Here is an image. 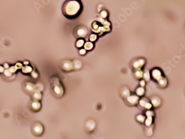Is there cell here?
<instances>
[{
	"instance_id": "1",
	"label": "cell",
	"mask_w": 185,
	"mask_h": 139,
	"mask_svg": "<svg viewBox=\"0 0 185 139\" xmlns=\"http://www.w3.org/2000/svg\"><path fill=\"white\" fill-rule=\"evenodd\" d=\"M80 0H66L62 6V12L67 18L74 19L79 16L83 11Z\"/></svg>"
},
{
	"instance_id": "2",
	"label": "cell",
	"mask_w": 185,
	"mask_h": 139,
	"mask_svg": "<svg viewBox=\"0 0 185 139\" xmlns=\"http://www.w3.org/2000/svg\"><path fill=\"white\" fill-rule=\"evenodd\" d=\"M88 30L85 27H80L76 31V35L78 37H84L87 35Z\"/></svg>"
},
{
	"instance_id": "3",
	"label": "cell",
	"mask_w": 185,
	"mask_h": 139,
	"mask_svg": "<svg viewBox=\"0 0 185 139\" xmlns=\"http://www.w3.org/2000/svg\"><path fill=\"white\" fill-rule=\"evenodd\" d=\"M152 76L156 80H159L161 77V72L159 70L155 69L152 71Z\"/></svg>"
},
{
	"instance_id": "4",
	"label": "cell",
	"mask_w": 185,
	"mask_h": 139,
	"mask_svg": "<svg viewBox=\"0 0 185 139\" xmlns=\"http://www.w3.org/2000/svg\"><path fill=\"white\" fill-rule=\"evenodd\" d=\"M140 105L142 107H145L147 109H150L152 107V105L151 104H150L149 102H147L146 101H145V100H141L140 101Z\"/></svg>"
},
{
	"instance_id": "5",
	"label": "cell",
	"mask_w": 185,
	"mask_h": 139,
	"mask_svg": "<svg viewBox=\"0 0 185 139\" xmlns=\"http://www.w3.org/2000/svg\"><path fill=\"white\" fill-rule=\"evenodd\" d=\"M151 101L152 104H153V105L155 107L159 106L161 104V101L158 97H154L153 99H152Z\"/></svg>"
},
{
	"instance_id": "6",
	"label": "cell",
	"mask_w": 185,
	"mask_h": 139,
	"mask_svg": "<svg viewBox=\"0 0 185 139\" xmlns=\"http://www.w3.org/2000/svg\"><path fill=\"white\" fill-rule=\"evenodd\" d=\"M128 101L130 104L134 105V104H135L136 102H137L138 97H136L135 96H130V97L128 98Z\"/></svg>"
},
{
	"instance_id": "7",
	"label": "cell",
	"mask_w": 185,
	"mask_h": 139,
	"mask_svg": "<svg viewBox=\"0 0 185 139\" xmlns=\"http://www.w3.org/2000/svg\"><path fill=\"white\" fill-rule=\"evenodd\" d=\"M159 83L162 87H165L167 84V80L166 78L161 77L160 79L159 80Z\"/></svg>"
},
{
	"instance_id": "8",
	"label": "cell",
	"mask_w": 185,
	"mask_h": 139,
	"mask_svg": "<svg viewBox=\"0 0 185 139\" xmlns=\"http://www.w3.org/2000/svg\"><path fill=\"white\" fill-rule=\"evenodd\" d=\"M136 93H137L138 95L142 96L144 93V89L142 87L138 88L137 90H136Z\"/></svg>"
},
{
	"instance_id": "9",
	"label": "cell",
	"mask_w": 185,
	"mask_h": 139,
	"mask_svg": "<svg viewBox=\"0 0 185 139\" xmlns=\"http://www.w3.org/2000/svg\"><path fill=\"white\" fill-rule=\"evenodd\" d=\"M84 41L82 39H80L77 42H76V46L78 47H82V46L84 45Z\"/></svg>"
},
{
	"instance_id": "10",
	"label": "cell",
	"mask_w": 185,
	"mask_h": 139,
	"mask_svg": "<svg viewBox=\"0 0 185 139\" xmlns=\"http://www.w3.org/2000/svg\"><path fill=\"white\" fill-rule=\"evenodd\" d=\"M152 123V117L150 116L148 117V118L145 121V124L147 126H149Z\"/></svg>"
},
{
	"instance_id": "11",
	"label": "cell",
	"mask_w": 185,
	"mask_h": 139,
	"mask_svg": "<svg viewBox=\"0 0 185 139\" xmlns=\"http://www.w3.org/2000/svg\"><path fill=\"white\" fill-rule=\"evenodd\" d=\"M84 47H85V49H87V50H90V49L92 48V47H93V45H92V43H91V42H87V43H85V46H84Z\"/></svg>"
},
{
	"instance_id": "12",
	"label": "cell",
	"mask_w": 185,
	"mask_h": 139,
	"mask_svg": "<svg viewBox=\"0 0 185 139\" xmlns=\"http://www.w3.org/2000/svg\"><path fill=\"white\" fill-rule=\"evenodd\" d=\"M137 119L138 121H139L141 122H142L145 120V117L142 116V115H139L137 116Z\"/></svg>"
},
{
	"instance_id": "13",
	"label": "cell",
	"mask_w": 185,
	"mask_h": 139,
	"mask_svg": "<svg viewBox=\"0 0 185 139\" xmlns=\"http://www.w3.org/2000/svg\"><path fill=\"white\" fill-rule=\"evenodd\" d=\"M97 36L96 35H94V34H92L91 35L90 37H89V39H90V40L91 41H95V39H97Z\"/></svg>"
},
{
	"instance_id": "14",
	"label": "cell",
	"mask_w": 185,
	"mask_h": 139,
	"mask_svg": "<svg viewBox=\"0 0 185 139\" xmlns=\"http://www.w3.org/2000/svg\"><path fill=\"white\" fill-rule=\"evenodd\" d=\"M136 75L138 78H140L142 76V72L141 71H137L136 72Z\"/></svg>"
},
{
	"instance_id": "15",
	"label": "cell",
	"mask_w": 185,
	"mask_h": 139,
	"mask_svg": "<svg viewBox=\"0 0 185 139\" xmlns=\"http://www.w3.org/2000/svg\"><path fill=\"white\" fill-rule=\"evenodd\" d=\"M100 14H101V16H102L103 17H104V18H105V17L107 16V15H108L107 12H106V11H105V10H103V11H101V13Z\"/></svg>"
},
{
	"instance_id": "16",
	"label": "cell",
	"mask_w": 185,
	"mask_h": 139,
	"mask_svg": "<svg viewBox=\"0 0 185 139\" xmlns=\"http://www.w3.org/2000/svg\"><path fill=\"white\" fill-rule=\"evenodd\" d=\"M144 78H145L146 80H149V78H150V74L147 71L146 72H145V74H144Z\"/></svg>"
},
{
	"instance_id": "17",
	"label": "cell",
	"mask_w": 185,
	"mask_h": 139,
	"mask_svg": "<svg viewBox=\"0 0 185 139\" xmlns=\"http://www.w3.org/2000/svg\"><path fill=\"white\" fill-rule=\"evenodd\" d=\"M64 68H66V69H70V68H72V66H71V64H67V63H66V64H64Z\"/></svg>"
},
{
	"instance_id": "18",
	"label": "cell",
	"mask_w": 185,
	"mask_h": 139,
	"mask_svg": "<svg viewBox=\"0 0 185 139\" xmlns=\"http://www.w3.org/2000/svg\"><path fill=\"white\" fill-rule=\"evenodd\" d=\"M146 115L148 117H150V116H151L152 115H153V112L151 111H147L146 113Z\"/></svg>"
},
{
	"instance_id": "19",
	"label": "cell",
	"mask_w": 185,
	"mask_h": 139,
	"mask_svg": "<svg viewBox=\"0 0 185 139\" xmlns=\"http://www.w3.org/2000/svg\"><path fill=\"white\" fill-rule=\"evenodd\" d=\"M85 52H86L85 50H84V49H81V50H80V51H79V53H80V54H81V55L85 54Z\"/></svg>"
},
{
	"instance_id": "20",
	"label": "cell",
	"mask_w": 185,
	"mask_h": 139,
	"mask_svg": "<svg viewBox=\"0 0 185 139\" xmlns=\"http://www.w3.org/2000/svg\"><path fill=\"white\" fill-rule=\"evenodd\" d=\"M145 82H144V81H141V83H140V85H141L142 86H144V85H145Z\"/></svg>"
}]
</instances>
